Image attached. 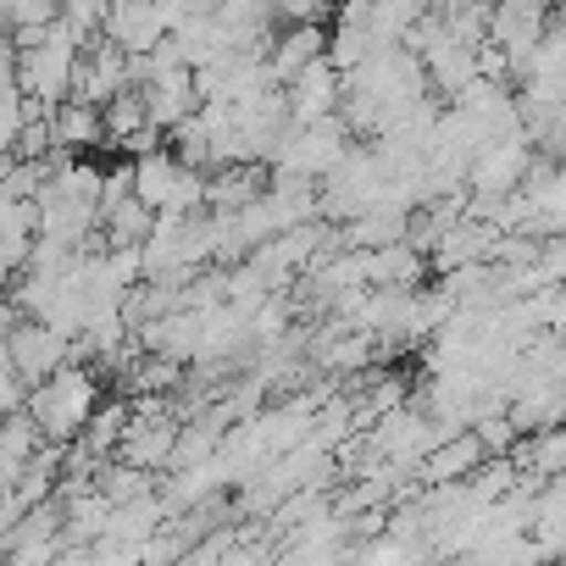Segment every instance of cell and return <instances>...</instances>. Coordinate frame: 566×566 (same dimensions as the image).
<instances>
[{"label": "cell", "mask_w": 566, "mask_h": 566, "mask_svg": "<svg viewBox=\"0 0 566 566\" xmlns=\"http://www.w3.org/2000/svg\"><path fill=\"white\" fill-rule=\"evenodd\" d=\"M178 433H184V422H139L134 417V433H128V444H123V467H134V472H167L172 467V455H178Z\"/></svg>", "instance_id": "cell-8"}, {"label": "cell", "mask_w": 566, "mask_h": 566, "mask_svg": "<svg viewBox=\"0 0 566 566\" xmlns=\"http://www.w3.org/2000/svg\"><path fill=\"white\" fill-rule=\"evenodd\" d=\"M184 178H189V167H184V161L172 156V145H167L161 156L134 161V200H139V206H150V211L161 217V211H172V200H178Z\"/></svg>", "instance_id": "cell-7"}, {"label": "cell", "mask_w": 566, "mask_h": 566, "mask_svg": "<svg viewBox=\"0 0 566 566\" xmlns=\"http://www.w3.org/2000/svg\"><path fill=\"white\" fill-rule=\"evenodd\" d=\"M145 112H150V123L161 128V134H178L184 123H195L200 117V90H195V73L189 67H172V73H156L145 90Z\"/></svg>", "instance_id": "cell-4"}, {"label": "cell", "mask_w": 566, "mask_h": 566, "mask_svg": "<svg viewBox=\"0 0 566 566\" xmlns=\"http://www.w3.org/2000/svg\"><path fill=\"white\" fill-rule=\"evenodd\" d=\"M7 367H18L34 389L40 384H51L56 373H67L73 361H78V345L67 339V334H56V328H45V323H29V317H7V356H0Z\"/></svg>", "instance_id": "cell-2"}, {"label": "cell", "mask_w": 566, "mask_h": 566, "mask_svg": "<svg viewBox=\"0 0 566 566\" xmlns=\"http://www.w3.org/2000/svg\"><path fill=\"white\" fill-rule=\"evenodd\" d=\"M483 461H489L483 439H478V433H461V439L439 444V450H433V455L422 461L417 483H422V489H450V483H472V478L483 472Z\"/></svg>", "instance_id": "cell-6"}, {"label": "cell", "mask_w": 566, "mask_h": 566, "mask_svg": "<svg viewBox=\"0 0 566 566\" xmlns=\"http://www.w3.org/2000/svg\"><path fill=\"white\" fill-rule=\"evenodd\" d=\"M45 450V433L40 422L23 411V417H7V428H0V489H18L29 478V467L40 461Z\"/></svg>", "instance_id": "cell-9"}, {"label": "cell", "mask_w": 566, "mask_h": 566, "mask_svg": "<svg viewBox=\"0 0 566 566\" xmlns=\"http://www.w3.org/2000/svg\"><path fill=\"white\" fill-rule=\"evenodd\" d=\"M95 489H101L112 505H134V500H150V494H156V478H150V472H134V467H123V461H112Z\"/></svg>", "instance_id": "cell-14"}, {"label": "cell", "mask_w": 566, "mask_h": 566, "mask_svg": "<svg viewBox=\"0 0 566 566\" xmlns=\"http://www.w3.org/2000/svg\"><path fill=\"white\" fill-rule=\"evenodd\" d=\"M56 23H62L56 0H0V29H7V40L40 34V29H56Z\"/></svg>", "instance_id": "cell-12"}, {"label": "cell", "mask_w": 566, "mask_h": 566, "mask_svg": "<svg viewBox=\"0 0 566 566\" xmlns=\"http://www.w3.org/2000/svg\"><path fill=\"white\" fill-rule=\"evenodd\" d=\"M428 272H433V261H428L422 250H411V244H389V250H378L373 266H367L373 290H406V295L428 290Z\"/></svg>", "instance_id": "cell-10"}, {"label": "cell", "mask_w": 566, "mask_h": 566, "mask_svg": "<svg viewBox=\"0 0 566 566\" xmlns=\"http://www.w3.org/2000/svg\"><path fill=\"white\" fill-rule=\"evenodd\" d=\"M101 406H106V400H101L95 373H84V367L73 361L67 373H56L51 384H40V389H34L29 417L40 422L45 444H78V439L90 433V422H95V411H101Z\"/></svg>", "instance_id": "cell-1"}, {"label": "cell", "mask_w": 566, "mask_h": 566, "mask_svg": "<svg viewBox=\"0 0 566 566\" xmlns=\"http://www.w3.org/2000/svg\"><path fill=\"white\" fill-rule=\"evenodd\" d=\"M472 433L483 439V450H489V455H511V450L522 444V433H516V422H511V411H505V417H483V422H478Z\"/></svg>", "instance_id": "cell-15"}, {"label": "cell", "mask_w": 566, "mask_h": 566, "mask_svg": "<svg viewBox=\"0 0 566 566\" xmlns=\"http://www.w3.org/2000/svg\"><path fill=\"white\" fill-rule=\"evenodd\" d=\"M317 62H328V29H277L266 67L277 78V90H290L295 78H306Z\"/></svg>", "instance_id": "cell-5"}, {"label": "cell", "mask_w": 566, "mask_h": 566, "mask_svg": "<svg viewBox=\"0 0 566 566\" xmlns=\"http://www.w3.org/2000/svg\"><path fill=\"white\" fill-rule=\"evenodd\" d=\"M51 134H56V150H67V156H84V150L106 145V112L67 101V106H56V117H51Z\"/></svg>", "instance_id": "cell-11"}, {"label": "cell", "mask_w": 566, "mask_h": 566, "mask_svg": "<svg viewBox=\"0 0 566 566\" xmlns=\"http://www.w3.org/2000/svg\"><path fill=\"white\" fill-rule=\"evenodd\" d=\"M549 12L538 7V0H516V7H494V34H489V45H500L505 56H511V73L527 84V73H533V51L544 45V34H549Z\"/></svg>", "instance_id": "cell-3"}, {"label": "cell", "mask_w": 566, "mask_h": 566, "mask_svg": "<svg viewBox=\"0 0 566 566\" xmlns=\"http://www.w3.org/2000/svg\"><path fill=\"white\" fill-rule=\"evenodd\" d=\"M150 128V112H145V95L134 90V95H117L112 106H106V145L112 150H123L134 134H145Z\"/></svg>", "instance_id": "cell-13"}]
</instances>
